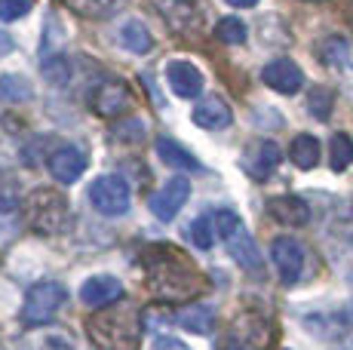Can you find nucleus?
Returning <instances> with one entry per match:
<instances>
[{
	"label": "nucleus",
	"mask_w": 353,
	"mask_h": 350,
	"mask_svg": "<svg viewBox=\"0 0 353 350\" xmlns=\"http://www.w3.org/2000/svg\"><path fill=\"white\" fill-rule=\"evenodd\" d=\"M25 221L31 231L43 234V237H59L71 225V206L68 197L56 187H34L22 203Z\"/></svg>",
	"instance_id": "f257e3e1"
},
{
	"label": "nucleus",
	"mask_w": 353,
	"mask_h": 350,
	"mask_svg": "<svg viewBox=\"0 0 353 350\" xmlns=\"http://www.w3.org/2000/svg\"><path fill=\"white\" fill-rule=\"evenodd\" d=\"M141 316L135 307H114L90 320V338L101 350H135L141 338Z\"/></svg>",
	"instance_id": "f03ea898"
},
{
	"label": "nucleus",
	"mask_w": 353,
	"mask_h": 350,
	"mask_svg": "<svg viewBox=\"0 0 353 350\" xmlns=\"http://www.w3.org/2000/svg\"><path fill=\"white\" fill-rule=\"evenodd\" d=\"M65 301H68V289L62 282L56 280L34 282L22 301V322L25 326H43V322H50L52 316L62 311Z\"/></svg>",
	"instance_id": "7ed1b4c3"
},
{
	"label": "nucleus",
	"mask_w": 353,
	"mask_h": 350,
	"mask_svg": "<svg viewBox=\"0 0 353 350\" xmlns=\"http://www.w3.org/2000/svg\"><path fill=\"white\" fill-rule=\"evenodd\" d=\"M90 203L101 215H126L132 206V191H129L126 178L120 175H99L90 185Z\"/></svg>",
	"instance_id": "20e7f679"
},
{
	"label": "nucleus",
	"mask_w": 353,
	"mask_h": 350,
	"mask_svg": "<svg viewBox=\"0 0 353 350\" xmlns=\"http://www.w3.org/2000/svg\"><path fill=\"white\" fill-rule=\"evenodd\" d=\"M163 22L179 34H196L206 25V0H151Z\"/></svg>",
	"instance_id": "39448f33"
},
{
	"label": "nucleus",
	"mask_w": 353,
	"mask_h": 350,
	"mask_svg": "<svg viewBox=\"0 0 353 350\" xmlns=\"http://www.w3.org/2000/svg\"><path fill=\"white\" fill-rule=\"evenodd\" d=\"M188 197H191V181H188L185 175H175V178H169L166 185H163L160 191L154 194L151 203H148V206H151L154 218H160V221H172L175 215L185 209Z\"/></svg>",
	"instance_id": "423d86ee"
},
{
	"label": "nucleus",
	"mask_w": 353,
	"mask_h": 350,
	"mask_svg": "<svg viewBox=\"0 0 353 350\" xmlns=\"http://www.w3.org/2000/svg\"><path fill=\"white\" fill-rule=\"evenodd\" d=\"M270 258H274V267L280 274V280L292 286V282L301 280L304 271V249L295 237H276L274 246H270Z\"/></svg>",
	"instance_id": "0eeeda50"
},
{
	"label": "nucleus",
	"mask_w": 353,
	"mask_h": 350,
	"mask_svg": "<svg viewBox=\"0 0 353 350\" xmlns=\"http://www.w3.org/2000/svg\"><path fill=\"white\" fill-rule=\"evenodd\" d=\"M46 169L59 185H74L86 172V154L74 145H62L46 157Z\"/></svg>",
	"instance_id": "6e6552de"
},
{
	"label": "nucleus",
	"mask_w": 353,
	"mask_h": 350,
	"mask_svg": "<svg viewBox=\"0 0 353 350\" xmlns=\"http://www.w3.org/2000/svg\"><path fill=\"white\" fill-rule=\"evenodd\" d=\"M261 80L270 86L274 92H283V96H295L304 86V71L298 68L292 59H274V62L264 65Z\"/></svg>",
	"instance_id": "1a4fd4ad"
},
{
	"label": "nucleus",
	"mask_w": 353,
	"mask_h": 350,
	"mask_svg": "<svg viewBox=\"0 0 353 350\" xmlns=\"http://www.w3.org/2000/svg\"><path fill=\"white\" fill-rule=\"evenodd\" d=\"M166 83L179 99H196L203 92V71L185 59H175L166 65Z\"/></svg>",
	"instance_id": "9d476101"
},
{
	"label": "nucleus",
	"mask_w": 353,
	"mask_h": 350,
	"mask_svg": "<svg viewBox=\"0 0 353 350\" xmlns=\"http://www.w3.org/2000/svg\"><path fill=\"white\" fill-rule=\"evenodd\" d=\"M120 298H123V282L111 274H96L80 286V301L86 307H108Z\"/></svg>",
	"instance_id": "9b49d317"
},
{
	"label": "nucleus",
	"mask_w": 353,
	"mask_h": 350,
	"mask_svg": "<svg viewBox=\"0 0 353 350\" xmlns=\"http://www.w3.org/2000/svg\"><path fill=\"white\" fill-rule=\"evenodd\" d=\"M191 120L200 126V130L219 132V130H228L230 120H234V114H230L225 99L209 96V99H200V102H196V107L191 111Z\"/></svg>",
	"instance_id": "f8f14e48"
},
{
	"label": "nucleus",
	"mask_w": 353,
	"mask_h": 350,
	"mask_svg": "<svg viewBox=\"0 0 353 350\" xmlns=\"http://www.w3.org/2000/svg\"><path fill=\"white\" fill-rule=\"evenodd\" d=\"M276 163H280V147L274 145V141H258L252 145L246 154H243V169L252 175L255 181H264L270 172L276 169Z\"/></svg>",
	"instance_id": "ddd939ff"
},
{
	"label": "nucleus",
	"mask_w": 353,
	"mask_h": 350,
	"mask_svg": "<svg viewBox=\"0 0 353 350\" xmlns=\"http://www.w3.org/2000/svg\"><path fill=\"white\" fill-rule=\"evenodd\" d=\"M268 212L274 215L280 225L289 227H301L310 221V206L304 203L301 197H292V194H283V197H270L268 200Z\"/></svg>",
	"instance_id": "4468645a"
},
{
	"label": "nucleus",
	"mask_w": 353,
	"mask_h": 350,
	"mask_svg": "<svg viewBox=\"0 0 353 350\" xmlns=\"http://www.w3.org/2000/svg\"><path fill=\"white\" fill-rule=\"evenodd\" d=\"M225 246H228V252H230V258L236 261V265L243 267V271H249V274H261V252H258V246H255V240L246 234V227H240L236 234H230V237L225 240Z\"/></svg>",
	"instance_id": "2eb2a0df"
},
{
	"label": "nucleus",
	"mask_w": 353,
	"mask_h": 350,
	"mask_svg": "<svg viewBox=\"0 0 353 350\" xmlns=\"http://www.w3.org/2000/svg\"><path fill=\"white\" fill-rule=\"evenodd\" d=\"M154 147H157V154H160V160L166 166H175V169H191V172H203V166H200V160L194 157L191 151H188L185 145H179L175 138H169V136H160L157 141H154Z\"/></svg>",
	"instance_id": "dca6fc26"
},
{
	"label": "nucleus",
	"mask_w": 353,
	"mask_h": 350,
	"mask_svg": "<svg viewBox=\"0 0 353 350\" xmlns=\"http://www.w3.org/2000/svg\"><path fill=\"white\" fill-rule=\"evenodd\" d=\"M117 43L123 46V50L132 52V56H148V52L154 50L151 31H148L139 19H126V22L120 25L117 28Z\"/></svg>",
	"instance_id": "f3484780"
},
{
	"label": "nucleus",
	"mask_w": 353,
	"mask_h": 350,
	"mask_svg": "<svg viewBox=\"0 0 353 350\" xmlns=\"http://www.w3.org/2000/svg\"><path fill=\"white\" fill-rule=\"evenodd\" d=\"M175 322L194 335H209L215 329V311L209 305H191V307H185V311H179Z\"/></svg>",
	"instance_id": "a211bd4d"
},
{
	"label": "nucleus",
	"mask_w": 353,
	"mask_h": 350,
	"mask_svg": "<svg viewBox=\"0 0 353 350\" xmlns=\"http://www.w3.org/2000/svg\"><path fill=\"white\" fill-rule=\"evenodd\" d=\"M320 138L310 136V132H301V136H295L292 141L289 154H292V163L298 166V169H314L316 163H320Z\"/></svg>",
	"instance_id": "6ab92c4d"
},
{
	"label": "nucleus",
	"mask_w": 353,
	"mask_h": 350,
	"mask_svg": "<svg viewBox=\"0 0 353 350\" xmlns=\"http://www.w3.org/2000/svg\"><path fill=\"white\" fill-rule=\"evenodd\" d=\"M34 99V86L25 74H3L0 77V102L6 105H22Z\"/></svg>",
	"instance_id": "aec40b11"
},
{
	"label": "nucleus",
	"mask_w": 353,
	"mask_h": 350,
	"mask_svg": "<svg viewBox=\"0 0 353 350\" xmlns=\"http://www.w3.org/2000/svg\"><path fill=\"white\" fill-rule=\"evenodd\" d=\"M123 105H126V90L120 83L99 86L96 96H92V107H96L101 117H114V114H117Z\"/></svg>",
	"instance_id": "412c9836"
},
{
	"label": "nucleus",
	"mask_w": 353,
	"mask_h": 350,
	"mask_svg": "<svg viewBox=\"0 0 353 350\" xmlns=\"http://www.w3.org/2000/svg\"><path fill=\"white\" fill-rule=\"evenodd\" d=\"M329 160H332V169H335V172H344L353 163V138L347 136V132H338V136H332Z\"/></svg>",
	"instance_id": "4be33fe9"
},
{
	"label": "nucleus",
	"mask_w": 353,
	"mask_h": 350,
	"mask_svg": "<svg viewBox=\"0 0 353 350\" xmlns=\"http://www.w3.org/2000/svg\"><path fill=\"white\" fill-rule=\"evenodd\" d=\"M43 77L50 80L52 86H65L68 77H71V62H68L65 52H50V56H43Z\"/></svg>",
	"instance_id": "5701e85b"
},
{
	"label": "nucleus",
	"mask_w": 353,
	"mask_h": 350,
	"mask_svg": "<svg viewBox=\"0 0 353 350\" xmlns=\"http://www.w3.org/2000/svg\"><path fill=\"white\" fill-rule=\"evenodd\" d=\"M71 10H77L80 16H90V19H105L117 10L123 0H65Z\"/></svg>",
	"instance_id": "b1692460"
},
{
	"label": "nucleus",
	"mask_w": 353,
	"mask_h": 350,
	"mask_svg": "<svg viewBox=\"0 0 353 350\" xmlns=\"http://www.w3.org/2000/svg\"><path fill=\"white\" fill-rule=\"evenodd\" d=\"M188 237H191V243L196 249H212L215 240H219V234H215V225H212V215H203V218H196L191 227H188Z\"/></svg>",
	"instance_id": "393cba45"
},
{
	"label": "nucleus",
	"mask_w": 353,
	"mask_h": 350,
	"mask_svg": "<svg viewBox=\"0 0 353 350\" xmlns=\"http://www.w3.org/2000/svg\"><path fill=\"white\" fill-rule=\"evenodd\" d=\"M212 215V225H215V234H219V240L225 243V240L230 237V234H236L243 227V221H240V215H236L234 209H215V212H209Z\"/></svg>",
	"instance_id": "a878e982"
},
{
	"label": "nucleus",
	"mask_w": 353,
	"mask_h": 350,
	"mask_svg": "<svg viewBox=\"0 0 353 350\" xmlns=\"http://www.w3.org/2000/svg\"><path fill=\"white\" fill-rule=\"evenodd\" d=\"M215 34H219L221 43H243V40H246V25L236 16H225L215 25Z\"/></svg>",
	"instance_id": "bb28decb"
},
{
	"label": "nucleus",
	"mask_w": 353,
	"mask_h": 350,
	"mask_svg": "<svg viewBox=\"0 0 353 350\" xmlns=\"http://www.w3.org/2000/svg\"><path fill=\"white\" fill-rule=\"evenodd\" d=\"M332 105H335V96H332V90H325V86H316V90L307 96V107L316 120H329Z\"/></svg>",
	"instance_id": "cd10ccee"
},
{
	"label": "nucleus",
	"mask_w": 353,
	"mask_h": 350,
	"mask_svg": "<svg viewBox=\"0 0 353 350\" xmlns=\"http://www.w3.org/2000/svg\"><path fill=\"white\" fill-rule=\"evenodd\" d=\"M19 209V187L12 175L0 172V215H10Z\"/></svg>",
	"instance_id": "c85d7f7f"
},
{
	"label": "nucleus",
	"mask_w": 353,
	"mask_h": 350,
	"mask_svg": "<svg viewBox=\"0 0 353 350\" xmlns=\"http://www.w3.org/2000/svg\"><path fill=\"white\" fill-rule=\"evenodd\" d=\"M34 10V0H0V22H16Z\"/></svg>",
	"instance_id": "c756f323"
},
{
	"label": "nucleus",
	"mask_w": 353,
	"mask_h": 350,
	"mask_svg": "<svg viewBox=\"0 0 353 350\" xmlns=\"http://www.w3.org/2000/svg\"><path fill=\"white\" fill-rule=\"evenodd\" d=\"M151 350H191L185 344V341H179V338H172V335H160L157 341H154V347Z\"/></svg>",
	"instance_id": "7c9ffc66"
},
{
	"label": "nucleus",
	"mask_w": 353,
	"mask_h": 350,
	"mask_svg": "<svg viewBox=\"0 0 353 350\" xmlns=\"http://www.w3.org/2000/svg\"><path fill=\"white\" fill-rule=\"evenodd\" d=\"M16 50V40H12L6 31H0V56H6V52Z\"/></svg>",
	"instance_id": "2f4dec72"
},
{
	"label": "nucleus",
	"mask_w": 353,
	"mask_h": 350,
	"mask_svg": "<svg viewBox=\"0 0 353 350\" xmlns=\"http://www.w3.org/2000/svg\"><path fill=\"white\" fill-rule=\"evenodd\" d=\"M225 3H230V6H236V10H249V6H255L258 0H225Z\"/></svg>",
	"instance_id": "473e14b6"
}]
</instances>
